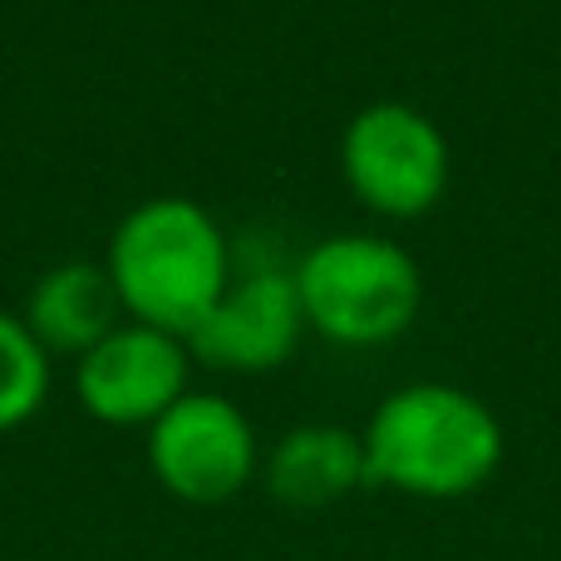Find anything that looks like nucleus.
Instances as JSON below:
<instances>
[{
	"mask_svg": "<svg viewBox=\"0 0 561 561\" xmlns=\"http://www.w3.org/2000/svg\"><path fill=\"white\" fill-rule=\"evenodd\" d=\"M104 272L128 320L193 340L232 286V252L203 203L148 197L114 227Z\"/></svg>",
	"mask_w": 561,
	"mask_h": 561,
	"instance_id": "1",
	"label": "nucleus"
},
{
	"mask_svg": "<svg viewBox=\"0 0 561 561\" xmlns=\"http://www.w3.org/2000/svg\"><path fill=\"white\" fill-rule=\"evenodd\" d=\"M359 444L369 483L428 503L478 493L503 463L497 414L478 394L438 379H414L379 399Z\"/></svg>",
	"mask_w": 561,
	"mask_h": 561,
	"instance_id": "2",
	"label": "nucleus"
},
{
	"mask_svg": "<svg viewBox=\"0 0 561 561\" xmlns=\"http://www.w3.org/2000/svg\"><path fill=\"white\" fill-rule=\"evenodd\" d=\"M306 330L345 350H379L414 325L424 276L414 256L389 237H325L290 272Z\"/></svg>",
	"mask_w": 561,
	"mask_h": 561,
	"instance_id": "3",
	"label": "nucleus"
},
{
	"mask_svg": "<svg viewBox=\"0 0 561 561\" xmlns=\"http://www.w3.org/2000/svg\"><path fill=\"white\" fill-rule=\"evenodd\" d=\"M340 178L375 217H424L448 187V138L424 108L379 99L340 134Z\"/></svg>",
	"mask_w": 561,
	"mask_h": 561,
	"instance_id": "4",
	"label": "nucleus"
},
{
	"mask_svg": "<svg viewBox=\"0 0 561 561\" xmlns=\"http://www.w3.org/2000/svg\"><path fill=\"white\" fill-rule=\"evenodd\" d=\"M148 473L187 507H222L262 478L256 428L232 399L187 389L144 434Z\"/></svg>",
	"mask_w": 561,
	"mask_h": 561,
	"instance_id": "5",
	"label": "nucleus"
},
{
	"mask_svg": "<svg viewBox=\"0 0 561 561\" xmlns=\"http://www.w3.org/2000/svg\"><path fill=\"white\" fill-rule=\"evenodd\" d=\"M187 340L124 320L89 355L75 359V394L89 419L108 428H153L187 394Z\"/></svg>",
	"mask_w": 561,
	"mask_h": 561,
	"instance_id": "6",
	"label": "nucleus"
},
{
	"mask_svg": "<svg viewBox=\"0 0 561 561\" xmlns=\"http://www.w3.org/2000/svg\"><path fill=\"white\" fill-rule=\"evenodd\" d=\"M306 335L296 280L280 272H252L227 286L217 310L187 340V355L232 375H262L296 355Z\"/></svg>",
	"mask_w": 561,
	"mask_h": 561,
	"instance_id": "7",
	"label": "nucleus"
},
{
	"mask_svg": "<svg viewBox=\"0 0 561 561\" xmlns=\"http://www.w3.org/2000/svg\"><path fill=\"white\" fill-rule=\"evenodd\" d=\"M262 483L280 507L316 513V507L340 503L359 483H369L365 444H359L355 428L300 424L276 438L272 454H262Z\"/></svg>",
	"mask_w": 561,
	"mask_h": 561,
	"instance_id": "8",
	"label": "nucleus"
},
{
	"mask_svg": "<svg viewBox=\"0 0 561 561\" xmlns=\"http://www.w3.org/2000/svg\"><path fill=\"white\" fill-rule=\"evenodd\" d=\"M30 335L45 345V355H89L108 330L124 325V300L104 262H59L30 286L25 316Z\"/></svg>",
	"mask_w": 561,
	"mask_h": 561,
	"instance_id": "9",
	"label": "nucleus"
},
{
	"mask_svg": "<svg viewBox=\"0 0 561 561\" xmlns=\"http://www.w3.org/2000/svg\"><path fill=\"white\" fill-rule=\"evenodd\" d=\"M49 399V355L30 325L0 310V434L30 424Z\"/></svg>",
	"mask_w": 561,
	"mask_h": 561,
	"instance_id": "10",
	"label": "nucleus"
}]
</instances>
